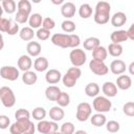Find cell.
<instances>
[{
	"mask_svg": "<svg viewBox=\"0 0 134 134\" xmlns=\"http://www.w3.org/2000/svg\"><path fill=\"white\" fill-rule=\"evenodd\" d=\"M54 26H55V22H54V20L52 18L47 17V18L43 19V21H42V28H45V29L50 31L51 29L54 28Z\"/></svg>",
	"mask_w": 134,
	"mask_h": 134,
	"instance_id": "obj_44",
	"label": "cell"
},
{
	"mask_svg": "<svg viewBox=\"0 0 134 134\" xmlns=\"http://www.w3.org/2000/svg\"><path fill=\"white\" fill-rule=\"evenodd\" d=\"M73 134H88V133L86 131H84V130H77V131H74Z\"/></svg>",
	"mask_w": 134,
	"mask_h": 134,
	"instance_id": "obj_53",
	"label": "cell"
},
{
	"mask_svg": "<svg viewBox=\"0 0 134 134\" xmlns=\"http://www.w3.org/2000/svg\"><path fill=\"white\" fill-rule=\"evenodd\" d=\"M35 132H36V126L34 125L32 121H30L29 125H28V127L26 128V130L24 131L23 134H35Z\"/></svg>",
	"mask_w": 134,
	"mask_h": 134,
	"instance_id": "obj_49",
	"label": "cell"
},
{
	"mask_svg": "<svg viewBox=\"0 0 134 134\" xmlns=\"http://www.w3.org/2000/svg\"><path fill=\"white\" fill-rule=\"evenodd\" d=\"M92 57H93L94 60L105 62V60H106L107 57H108L107 48L104 47V46H100V45H99L98 47H96V48L92 51Z\"/></svg>",
	"mask_w": 134,
	"mask_h": 134,
	"instance_id": "obj_28",
	"label": "cell"
},
{
	"mask_svg": "<svg viewBox=\"0 0 134 134\" xmlns=\"http://www.w3.org/2000/svg\"><path fill=\"white\" fill-rule=\"evenodd\" d=\"M100 45V41L98 38L96 37H89L87 38L84 42H83V46L86 50H91L93 51L96 47H98Z\"/></svg>",
	"mask_w": 134,
	"mask_h": 134,
	"instance_id": "obj_25",
	"label": "cell"
},
{
	"mask_svg": "<svg viewBox=\"0 0 134 134\" xmlns=\"http://www.w3.org/2000/svg\"><path fill=\"white\" fill-rule=\"evenodd\" d=\"M110 12H111V5L109 4V2H107V1L97 2L95 5L94 15H93L94 22L99 25H104V24L108 23L111 18Z\"/></svg>",
	"mask_w": 134,
	"mask_h": 134,
	"instance_id": "obj_1",
	"label": "cell"
},
{
	"mask_svg": "<svg viewBox=\"0 0 134 134\" xmlns=\"http://www.w3.org/2000/svg\"><path fill=\"white\" fill-rule=\"evenodd\" d=\"M48 115H49V117H50V119L52 121H55L57 122V121H60V120H62L64 118L65 112H64V110L61 107L54 106V107H51L50 108V110L48 112Z\"/></svg>",
	"mask_w": 134,
	"mask_h": 134,
	"instance_id": "obj_21",
	"label": "cell"
},
{
	"mask_svg": "<svg viewBox=\"0 0 134 134\" xmlns=\"http://www.w3.org/2000/svg\"><path fill=\"white\" fill-rule=\"evenodd\" d=\"M35 35H36V32L29 26H25V27H23V28H21L19 30V37H20V39L23 40V41H26V42L31 41L34 39Z\"/></svg>",
	"mask_w": 134,
	"mask_h": 134,
	"instance_id": "obj_27",
	"label": "cell"
},
{
	"mask_svg": "<svg viewBox=\"0 0 134 134\" xmlns=\"http://www.w3.org/2000/svg\"><path fill=\"white\" fill-rule=\"evenodd\" d=\"M17 10L30 15V13H31V3L28 0H20L17 3Z\"/></svg>",
	"mask_w": 134,
	"mask_h": 134,
	"instance_id": "obj_35",
	"label": "cell"
},
{
	"mask_svg": "<svg viewBox=\"0 0 134 134\" xmlns=\"http://www.w3.org/2000/svg\"><path fill=\"white\" fill-rule=\"evenodd\" d=\"M82 75V70L79 67H70L64 75H62V82L65 87L72 88L75 86L77 80Z\"/></svg>",
	"mask_w": 134,
	"mask_h": 134,
	"instance_id": "obj_2",
	"label": "cell"
},
{
	"mask_svg": "<svg viewBox=\"0 0 134 134\" xmlns=\"http://www.w3.org/2000/svg\"><path fill=\"white\" fill-rule=\"evenodd\" d=\"M129 73L131 74V75H133L134 74V70H133V68H134V62H131V64L129 65Z\"/></svg>",
	"mask_w": 134,
	"mask_h": 134,
	"instance_id": "obj_51",
	"label": "cell"
},
{
	"mask_svg": "<svg viewBox=\"0 0 134 134\" xmlns=\"http://www.w3.org/2000/svg\"><path fill=\"white\" fill-rule=\"evenodd\" d=\"M30 122V119H25V120H16L13 125L9 126V132L10 134H23L26 128L28 127Z\"/></svg>",
	"mask_w": 134,
	"mask_h": 134,
	"instance_id": "obj_11",
	"label": "cell"
},
{
	"mask_svg": "<svg viewBox=\"0 0 134 134\" xmlns=\"http://www.w3.org/2000/svg\"><path fill=\"white\" fill-rule=\"evenodd\" d=\"M102 91H103V93L105 94L106 97H108V98L114 97L117 94V87L112 82H106V83L103 84Z\"/></svg>",
	"mask_w": 134,
	"mask_h": 134,
	"instance_id": "obj_20",
	"label": "cell"
},
{
	"mask_svg": "<svg viewBox=\"0 0 134 134\" xmlns=\"http://www.w3.org/2000/svg\"><path fill=\"white\" fill-rule=\"evenodd\" d=\"M127 69V66H126V63L120 60V59H116V60H113L110 64V71L115 74V75H120L122 74Z\"/></svg>",
	"mask_w": 134,
	"mask_h": 134,
	"instance_id": "obj_12",
	"label": "cell"
},
{
	"mask_svg": "<svg viewBox=\"0 0 134 134\" xmlns=\"http://www.w3.org/2000/svg\"><path fill=\"white\" fill-rule=\"evenodd\" d=\"M3 47H4V39H3L2 34H0V50H2Z\"/></svg>",
	"mask_w": 134,
	"mask_h": 134,
	"instance_id": "obj_52",
	"label": "cell"
},
{
	"mask_svg": "<svg viewBox=\"0 0 134 134\" xmlns=\"http://www.w3.org/2000/svg\"><path fill=\"white\" fill-rule=\"evenodd\" d=\"M81 44V39L75 34H70V48H79Z\"/></svg>",
	"mask_w": 134,
	"mask_h": 134,
	"instance_id": "obj_46",
	"label": "cell"
},
{
	"mask_svg": "<svg viewBox=\"0 0 134 134\" xmlns=\"http://www.w3.org/2000/svg\"><path fill=\"white\" fill-rule=\"evenodd\" d=\"M61 27H62V29H63L65 32H68L69 35H70L71 32H73V31L75 30V28H76L75 23H74L73 21H71V20H64V21L62 22V24H61Z\"/></svg>",
	"mask_w": 134,
	"mask_h": 134,
	"instance_id": "obj_37",
	"label": "cell"
},
{
	"mask_svg": "<svg viewBox=\"0 0 134 134\" xmlns=\"http://www.w3.org/2000/svg\"><path fill=\"white\" fill-rule=\"evenodd\" d=\"M99 90H100V88H99L98 84L92 82V83H89V84L86 85V87H85V94L87 96H89V97H95V96L98 95Z\"/></svg>",
	"mask_w": 134,
	"mask_h": 134,
	"instance_id": "obj_29",
	"label": "cell"
},
{
	"mask_svg": "<svg viewBox=\"0 0 134 134\" xmlns=\"http://www.w3.org/2000/svg\"><path fill=\"white\" fill-rule=\"evenodd\" d=\"M9 21H10V19H6V18L0 19V32H6L7 31Z\"/></svg>",
	"mask_w": 134,
	"mask_h": 134,
	"instance_id": "obj_48",
	"label": "cell"
},
{
	"mask_svg": "<svg viewBox=\"0 0 134 134\" xmlns=\"http://www.w3.org/2000/svg\"><path fill=\"white\" fill-rule=\"evenodd\" d=\"M106 129L110 133H116L120 129V125L116 120H109L106 122Z\"/></svg>",
	"mask_w": 134,
	"mask_h": 134,
	"instance_id": "obj_40",
	"label": "cell"
},
{
	"mask_svg": "<svg viewBox=\"0 0 134 134\" xmlns=\"http://www.w3.org/2000/svg\"><path fill=\"white\" fill-rule=\"evenodd\" d=\"M0 102L5 108H12L16 104V95L12 88L3 86L0 88Z\"/></svg>",
	"mask_w": 134,
	"mask_h": 134,
	"instance_id": "obj_4",
	"label": "cell"
},
{
	"mask_svg": "<svg viewBox=\"0 0 134 134\" xmlns=\"http://www.w3.org/2000/svg\"><path fill=\"white\" fill-rule=\"evenodd\" d=\"M46 110L43 108V107H37L32 110L31 112V116L34 119L40 121V120H43L45 117H46Z\"/></svg>",
	"mask_w": 134,
	"mask_h": 134,
	"instance_id": "obj_36",
	"label": "cell"
},
{
	"mask_svg": "<svg viewBox=\"0 0 134 134\" xmlns=\"http://www.w3.org/2000/svg\"><path fill=\"white\" fill-rule=\"evenodd\" d=\"M122 112L129 117L134 116V103L133 102H128L122 106Z\"/></svg>",
	"mask_w": 134,
	"mask_h": 134,
	"instance_id": "obj_41",
	"label": "cell"
},
{
	"mask_svg": "<svg viewBox=\"0 0 134 134\" xmlns=\"http://www.w3.org/2000/svg\"><path fill=\"white\" fill-rule=\"evenodd\" d=\"M79 15L83 19H88L92 16V7L88 3H83L79 7Z\"/></svg>",
	"mask_w": 134,
	"mask_h": 134,
	"instance_id": "obj_33",
	"label": "cell"
},
{
	"mask_svg": "<svg viewBox=\"0 0 134 134\" xmlns=\"http://www.w3.org/2000/svg\"><path fill=\"white\" fill-rule=\"evenodd\" d=\"M90 121L94 127H103L107 122V118L104 113H95L90 116Z\"/></svg>",
	"mask_w": 134,
	"mask_h": 134,
	"instance_id": "obj_31",
	"label": "cell"
},
{
	"mask_svg": "<svg viewBox=\"0 0 134 134\" xmlns=\"http://www.w3.org/2000/svg\"><path fill=\"white\" fill-rule=\"evenodd\" d=\"M55 103L58 104L59 107L61 108H64V107H67L69 104H70V95L67 93V92H63L61 91V93L59 94Z\"/></svg>",
	"mask_w": 134,
	"mask_h": 134,
	"instance_id": "obj_34",
	"label": "cell"
},
{
	"mask_svg": "<svg viewBox=\"0 0 134 134\" xmlns=\"http://www.w3.org/2000/svg\"><path fill=\"white\" fill-rule=\"evenodd\" d=\"M122 46L120 44H114V43H110L107 47V52L114 58H118L122 54Z\"/></svg>",
	"mask_w": 134,
	"mask_h": 134,
	"instance_id": "obj_30",
	"label": "cell"
},
{
	"mask_svg": "<svg viewBox=\"0 0 134 134\" xmlns=\"http://www.w3.org/2000/svg\"><path fill=\"white\" fill-rule=\"evenodd\" d=\"M62 80V73L58 69H49L45 74V81L48 84H58Z\"/></svg>",
	"mask_w": 134,
	"mask_h": 134,
	"instance_id": "obj_17",
	"label": "cell"
},
{
	"mask_svg": "<svg viewBox=\"0 0 134 134\" xmlns=\"http://www.w3.org/2000/svg\"><path fill=\"white\" fill-rule=\"evenodd\" d=\"M61 14L66 20H70L75 15V4L72 2H64L61 6Z\"/></svg>",
	"mask_w": 134,
	"mask_h": 134,
	"instance_id": "obj_13",
	"label": "cell"
},
{
	"mask_svg": "<svg viewBox=\"0 0 134 134\" xmlns=\"http://www.w3.org/2000/svg\"><path fill=\"white\" fill-rule=\"evenodd\" d=\"M116 87L119 88L120 90H128L131 88L132 86V79L130 75H126V74H120L117 79H116V83H115Z\"/></svg>",
	"mask_w": 134,
	"mask_h": 134,
	"instance_id": "obj_15",
	"label": "cell"
},
{
	"mask_svg": "<svg viewBox=\"0 0 134 134\" xmlns=\"http://www.w3.org/2000/svg\"><path fill=\"white\" fill-rule=\"evenodd\" d=\"M60 93H61V89L55 85H49L45 90V96L50 102H55Z\"/></svg>",
	"mask_w": 134,
	"mask_h": 134,
	"instance_id": "obj_23",
	"label": "cell"
},
{
	"mask_svg": "<svg viewBox=\"0 0 134 134\" xmlns=\"http://www.w3.org/2000/svg\"><path fill=\"white\" fill-rule=\"evenodd\" d=\"M38 81V75L36 72L31 71V70H28V71H25L23 74H22V82L27 85V86H31L34 84H36Z\"/></svg>",
	"mask_w": 134,
	"mask_h": 134,
	"instance_id": "obj_26",
	"label": "cell"
},
{
	"mask_svg": "<svg viewBox=\"0 0 134 134\" xmlns=\"http://www.w3.org/2000/svg\"><path fill=\"white\" fill-rule=\"evenodd\" d=\"M32 67V60L28 54H22L18 59V68L19 70H22L23 72L30 70Z\"/></svg>",
	"mask_w": 134,
	"mask_h": 134,
	"instance_id": "obj_16",
	"label": "cell"
},
{
	"mask_svg": "<svg viewBox=\"0 0 134 134\" xmlns=\"http://www.w3.org/2000/svg\"><path fill=\"white\" fill-rule=\"evenodd\" d=\"M49 62L45 57H38L34 62V68L38 72H44L48 69Z\"/></svg>",
	"mask_w": 134,
	"mask_h": 134,
	"instance_id": "obj_22",
	"label": "cell"
},
{
	"mask_svg": "<svg viewBox=\"0 0 134 134\" xmlns=\"http://www.w3.org/2000/svg\"><path fill=\"white\" fill-rule=\"evenodd\" d=\"M110 39L111 42L114 44H120L122 42H126L128 40L127 37V31L124 29H118V30H114L112 31V34L110 35Z\"/></svg>",
	"mask_w": 134,
	"mask_h": 134,
	"instance_id": "obj_19",
	"label": "cell"
},
{
	"mask_svg": "<svg viewBox=\"0 0 134 134\" xmlns=\"http://www.w3.org/2000/svg\"><path fill=\"white\" fill-rule=\"evenodd\" d=\"M37 130L40 134H53L59 130V126L52 120H40L37 125Z\"/></svg>",
	"mask_w": 134,
	"mask_h": 134,
	"instance_id": "obj_7",
	"label": "cell"
},
{
	"mask_svg": "<svg viewBox=\"0 0 134 134\" xmlns=\"http://www.w3.org/2000/svg\"><path fill=\"white\" fill-rule=\"evenodd\" d=\"M19 25H18V23L16 22V21H13L12 19H10V21H9V25H8V28H7V31H6V34L7 35H9V36H14V35H17L18 32H19Z\"/></svg>",
	"mask_w": 134,
	"mask_h": 134,
	"instance_id": "obj_45",
	"label": "cell"
},
{
	"mask_svg": "<svg viewBox=\"0 0 134 134\" xmlns=\"http://www.w3.org/2000/svg\"><path fill=\"white\" fill-rule=\"evenodd\" d=\"M10 126V119L7 115H0V129L5 130Z\"/></svg>",
	"mask_w": 134,
	"mask_h": 134,
	"instance_id": "obj_47",
	"label": "cell"
},
{
	"mask_svg": "<svg viewBox=\"0 0 134 134\" xmlns=\"http://www.w3.org/2000/svg\"><path fill=\"white\" fill-rule=\"evenodd\" d=\"M89 69L96 75H106L109 72V67L105 64V62L97 61L92 59L89 62Z\"/></svg>",
	"mask_w": 134,
	"mask_h": 134,
	"instance_id": "obj_9",
	"label": "cell"
},
{
	"mask_svg": "<svg viewBox=\"0 0 134 134\" xmlns=\"http://www.w3.org/2000/svg\"><path fill=\"white\" fill-rule=\"evenodd\" d=\"M92 107L97 113H106L111 110L112 103L105 95H97L92 102Z\"/></svg>",
	"mask_w": 134,
	"mask_h": 134,
	"instance_id": "obj_3",
	"label": "cell"
},
{
	"mask_svg": "<svg viewBox=\"0 0 134 134\" xmlns=\"http://www.w3.org/2000/svg\"><path fill=\"white\" fill-rule=\"evenodd\" d=\"M26 51H27V54L31 58H38L42 51V46L39 42H36V41H30L27 43L26 45Z\"/></svg>",
	"mask_w": 134,
	"mask_h": 134,
	"instance_id": "obj_14",
	"label": "cell"
},
{
	"mask_svg": "<svg viewBox=\"0 0 134 134\" xmlns=\"http://www.w3.org/2000/svg\"><path fill=\"white\" fill-rule=\"evenodd\" d=\"M51 2H52L53 4H63V3H64L63 0H57V1H55V0H51Z\"/></svg>",
	"mask_w": 134,
	"mask_h": 134,
	"instance_id": "obj_54",
	"label": "cell"
},
{
	"mask_svg": "<svg viewBox=\"0 0 134 134\" xmlns=\"http://www.w3.org/2000/svg\"><path fill=\"white\" fill-rule=\"evenodd\" d=\"M127 31V37H128V40H134V24H131L129 29L126 30Z\"/></svg>",
	"mask_w": 134,
	"mask_h": 134,
	"instance_id": "obj_50",
	"label": "cell"
},
{
	"mask_svg": "<svg viewBox=\"0 0 134 134\" xmlns=\"http://www.w3.org/2000/svg\"><path fill=\"white\" fill-rule=\"evenodd\" d=\"M30 15L28 14H25L23 12H19L17 10V14H16V17H15V21L18 23V24H24L28 21V18H29Z\"/></svg>",
	"mask_w": 134,
	"mask_h": 134,
	"instance_id": "obj_42",
	"label": "cell"
},
{
	"mask_svg": "<svg viewBox=\"0 0 134 134\" xmlns=\"http://www.w3.org/2000/svg\"><path fill=\"white\" fill-rule=\"evenodd\" d=\"M0 76L6 81L14 82L19 79L20 72L17 67L14 66H3L0 68Z\"/></svg>",
	"mask_w": 134,
	"mask_h": 134,
	"instance_id": "obj_8",
	"label": "cell"
},
{
	"mask_svg": "<svg viewBox=\"0 0 134 134\" xmlns=\"http://www.w3.org/2000/svg\"><path fill=\"white\" fill-rule=\"evenodd\" d=\"M51 43L61 48H70V35L54 34L51 36Z\"/></svg>",
	"mask_w": 134,
	"mask_h": 134,
	"instance_id": "obj_10",
	"label": "cell"
},
{
	"mask_svg": "<svg viewBox=\"0 0 134 134\" xmlns=\"http://www.w3.org/2000/svg\"><path fill=\"white\" fill-rule=\"evenodd\" d=\"M1 6L3 8V12H5L8 15H12L17 9V3L14 0H3L1 2Z\"/></svg>",
	"mask_w": 134,
	"mask_h": 134,
	"instance_id": "obj_32",
	"label": "cell"
},
{
	"mask_svg": "<svg viewBox=\"0 0 134 134\" xmlns=\"http://www.w3.org/2000/svg\"><path fill=\"white\" fill-rule=\"evenodd\" d=\"M53 134H62V133H61V132H59V131H57V132H54Z\"/></svg>",
	"mask_w": 134,
	"mask_h": 134,
	"instance_id": "obj_56",
	"label": "cell"
},
{
	"mask_svg": "<svg viewBox=\"0 0 134 134\" xmlns=\"http://www.w3.org/2000/svg\"><path fill=\"white\" fill-rule=\"evenodd\" d=\"M69 59L73 67H81L87 61L86 52L81 48H73L69 53Z\"/></svg>",
	"mask_w": 134,
	"mask_h": 134,
	"instance_id": "obj_5",
	"label": "cell"
},
{
	"mask_svg": "<svg viewBox=\"0 0 134 134\" xmlns=\"http://www.w3.org/2000/svg\"><path fill=\"white\" fill-rule=\"evenodd\" d=\"M42 21H43V18H42V15L39 14V13H35V14H31L28 18V24H29V27L35 29V28H40L42 26Z\"/></svg>",
	"mask_w": 134,
	"mask_h": 134,
	"instance_id": "obj_24",
	"label": "cell"
},
{
	"mask_svg": "<svg viewBox=\"0 0 134 134\" xmlns=\"http://www.w3.org/2000/svg\"><path fill=\"white\" fill-rule=\"evenodd\" d=\"M15 118L16 120H25L30 118V113L26 109H18L15 112Z\"/></svg>",
	"mask_w": 134,
	"mask_h": 134,
	"instance_id": "obj_38",
	"label": "cell"
},
{
	"mask_svg": "<svg viewBox=\"0 0 134 134\" xmlns=\"http://www.w3.org/2000/svg\"><path fill=\"white\" fill-rule=\"evenodd\" d=\"M75 131L74 125L71 121H65L64 124H62L61 126V133L62 134H73Z\"/></svg>",
	"mask_w": 134,
	"mask_h": 134,
	"instance_id": "obj_39",
	"label": "cell"
},
{
	"mask_svg": "<svg viewBox=\"0 0 134 134\" xmlns=\"http://www.w3.org/2000/svg\"><path fill=\"white\" fill-rule=\"evenodd\" d=\"M110 22L114 27H121L127 22V16L122 12H117L110 18Z\"/></svg>",
	"mask_w": 134,
	"mask_h": 134,
	"instance_id": "obj_18",
	"label": "cell"
},
{
	"mask_svg": "<svg viewBox=\"0 0 134 134\" xmlns=\"http://www.w3.org/2000/svg\"><path fill=\"white\" fill-rule=\"evenodd\" d=\"M2 15H3V8H2V6L0 4V19L2 18Z\"/></svg>",
	"mask_w": 134,
	"mask_h": 134,
	"instance_id": "obj_55",
	"label": "cell"
},
{
	"mask_svg": "<svg viewBox=\"0 0 134 134\" xmlns=\"http://www.w3.org/2000/svg\"><path fill=\"white\" fill-rule=\"evenodd\" d=\"M36 36H37V38H38L39 40H41V41H46V40H48L49 37H50V31L47 30V29H45V28L40 27V28L37 30Z\"/></svg>",
	"mask_w": 134,
	"mask_h": 134,
	"instance_id": "obj_43",
	"label": "cell"
},
{
	"mask_svg": "<svg viewBox=\"0 0 134 134\" xmlns=\"http://www.w3.org/2000/svg\"><path fill=\"white\" fill-rule=\"evenodd\" d=\"M92 113V107L90 104L86 102H82L76 107V113L75 117L79 121H86L88 118H90Z\"/></svg>",
	"mask_w": 134,
	"mask_h": 134,
	"instance_id": "obj_6",
	"label": "cell"
}]
</instances>
